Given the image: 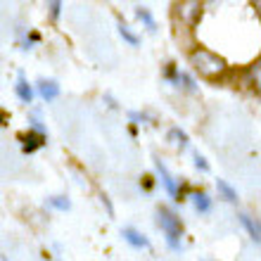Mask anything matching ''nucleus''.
<instances>
[{
  "mask_svg": "<svg viewBox=\"0 0 261 261\" xmlns=\"http://www.w3.org/2000/svg\"><path fill=\"white\" fill-rule=\"evenodd\" d=\"M190 62H193V67L197 69V74L206 76V79L221 76L228 69V64H226L223 57H219L216 53H212V50H206V48L193 50V53H190Z\"/></svg>",
  "mask_w": 261,
  "mask_h": 261,
  "instance_id": "obj_1",
  "label": "nucleus"
},
{
  "mask_svg": "<svg viewBox=\"0 0 261 261\" xmlns=\"http://www.w3.org/2000/svg\"><path fill=\"white\" fill-rule=\"evenodd\" d=\"M157 223H159V228L164 230V238H166V242H169V247L178 252L180 238H183V223H180V219L173 212H169L166 206H159Z\"/></svg>",
  "mask_w": 261,
  "mask_h": 261,
  "instance_id": "obj_2",
  "label": "nucleus"
},
{
  "mask_svg": "<svg viewBox=\"0 0 261 261\" xmlns=\"http://www.w3.org/2000/svg\"><path fill=\"white\" fill-rule=\"evenodd\" d=\"M45 138H48V136H45V130H43L38 124H34V128L29 130L27 136H19V140H21V150L27 152V154H31V152H36L38 147H43V145L48 143Z\"/></svg>",
  "mask_w": 261,
  "mask_h": 261,
  "instance_id": "obj_3",
  "label": "nucleus"
},
{
  "mask_svg": "<svg viewBox=\"0 0 261 261\" xmlns=\"http://www.w3.org/2000/svg\"><path fill=\"white\" fill-rule=\"evenodd\" d=\"M238 221H240L242 228L247 230V235L252 238V242H254V245H259V242H261V223H259V221H256L254 216L245 214V212L238 214Z\"/></svg>",
  "mask_w": 261,
  "mask_h": 261,
  "instance_id": "obj_4",
  "label": "nucleus"
},
{
  "mask_svg": "<svg viewBox=\"0 0 261 261\" xmlns=\"http://www.w3.org/2000/svg\"><path fill=\"white\" fill-rule=\"evenodd\" d=\"M121 238L128 242L130 247H136V249H147L150 247V238L143 235L140 230H136V228H121Z\"/></svg>",
  "mask_w": 261,
  "mask_h": 261,
  "instance_id": "obj_5",
  "label": "nucleus"
},
{
  "mask_svg": "<svg viewBox=\"0 0 261 261\" xmlns=\"http://www.w3.org/2000/svg\"><path fill=\"white\" fill-rule=\"evenodd\" d=\"M154 169H157V176H159V180H162V186L166 188V193L171 195L173 199H176V193H178V186H176V180H173V176L169 173V169L164 166V162H154Z\"/></svg>",
  "mask_w": 261,
  "mask_h": 261,
  "instance_id": "obj_6",
  "label": "nucleus"
},
{
  "mask_svg": "<svg viewBox=\"0 0 261 261\" xmlns=\"http://www.w3.org/2000/svg\"><path fill=\"white\" fill-rule=\"evenodd\" d=\"M38 95L45 100V102H53L60 97V83L53 81V79H41L38 81Z\"/></svg>",
  "mask_w": 261,
  "mask_h": 261,
  "instance_id": "obj_7",
  "label": "nucleus"
},
{
  "mask_svg": "<svg viewBox=\"0 0 261 261\" xmlns=\"http://www.w3.org/2000/svg\"><path fill=\"white\" fill-rule=\"evenodd\" d=\"M190 199H193V206L197 214H209L212 212V197L204 193V190H195L193 195H190Z\"/></svg>",
  "mask_w": 261,
  "mask_h": 261,
  "instance_id": "obj_8",
  "label": "nucleus"
},
{
  "mask_svg": "<svg viewBox=\"0 0 261 261\" xmlns=\"http://www.w3.org/2000/svg\"><path fill=\"white\" fill-rule=\"evenodd\" d=\"M14 93H17V97H19L24 105L34 102V88H31V83H29L27 79H19V81L14 83Z\"/></svg>",
  "mask_w": 261,
  "mask_h": 261,
  "instance_id": "obj_9",
  "label": "nucleus"
},
{
  "mask_svg": "<svg viewBox=\"0 0 261 261\" xmlns=\"http://www.w3.org/2000/svg\"><path fill=\"white\" fill-rule=\"evenodd\" d=\"M216 190H219V195L226 202H230V204H235L238 202V190H235L230 183H228L226 178H216Z\"/></svg>",
  "mask_w": 261,
  "mask_h": 261,
  "instance_id": "obj_10",
  "label": "nucleus"
},
{
  "mask_svg": "<svg viewBox=\"0 0 261 261\" xmlns=\"http://www.w3.org/2000/svg\"><path fill=\"white\" fill-rule=\"evenodd\" d=\"M119 36L124 38L128 45H133V48H140V36L133 34V29L126 24V21H119Z\"/></svg>",
  "mask_w": 261,
  "mask_h": 261,
  "instance_id": "obj_11",
  "label": "nucleus"
},
{
  "mask_svg": "<svg viewBox=\"0 0 261 261\" xmlns=\"http://www.w3.org/2000/svg\"><path fill=\"white\" fill-rule=\"evenodd\" d=\"M169 140H171V143H176V145H178L180 150L190 145V138H188V133H186V130H183V128H176V126H173V128H169Z\"/></svg>",
  "mask_w": 261,
  "mask_h": 261,
  "instance_id": "obj_12",
  "label": "nucleus"
},
{
  "mask_svg": "<svg viewBox=\"0 0 261 261\" xmlns=\"http://www.w3.org/2000/svg\"><path fill=\"white\" fill-rule=\"evenodd\" d=\"M136 14H138V19L145 21V27H147V31H150V34H154V31H157V21H154V17H152V12L147 10V7H136Z\"/></svg>",
  "mask_w": 261,
  "mask_h": 261,
  "instance_id": "obj_13",
  "label": "nucleus"
},
{
  "mask_svg": "<svg viewBox=\"0 0 261 261\" xmlns=\"http://www.w3.org/2000/svg\"><path fill=\"white\" fill-rule=\"evenodd\" d=\"M48 204L53 209H57V212H69L71 209V199L67 195H53V197H48Z\"/></svg>",
  "mask_w": 261,
  "mask_h": 261,
  "instance_id": "obj_14",
  "label": "nucleus"
},
{
  "mask_svg": "<svg viewBox=\"0 0 261 261\" xmlns=\"http://www.w3.org/2000/svg\"><path fill=\"white\" fill-rule=\"evenodd\" d=\"M178 86H183V88H188L190 90V93H195V90H197V83H195V79L190 74H183V71H180V76H178Z\"/></svg>",
  "mask_w": 261,
  "mask_h": 261,
  "instance_id": "obj_15",
  "label": "nucleus"
},
{
  "mask_svg": "<svg viewBox=\"0 0 261 261\" xmlns=\"http://www.w3.org/2000/svg\"><path fill=\"white\" fill-rule=\"evenodd\" d=\"M245 83H247V86H254V88H256V83H259V62H256L254 67H249Z\"/></svg>",
  "mask_w": 261,
  "mask_h": 261,
  "instance_id": "obj_16",
  "label": "nucleus"
},
{
  "mask_svg": "<svg viewBox=\"0 0 261 261\" xmlns=\"http://www.w3.org/2000/svg\"><path fill=\"white\" fill-rule=\"evenodd\" d=\"M195 169H197V171H202V173L209 171V162H206L204 154H199V152H195Z\"/></svg>",
  "mask_w": 261,
  "mask_h": 261,
  "instance_id": "obj_17",
  "label": "nucleus"
},
{
  "mask_svg": "<svg viewBox=\"0 0 261 261\" xmlns=\"http://www.w3.org/2000/svg\"><path fill=\"white\" fill-rule=\"evenodd\" d=\"M164 76H166V79H169L171 83H176V86H178V76H180V71H178L176 67H173V64H169V67L164 69Z\"/></svg>",
  "mask_w": 261,
  "mask_h": 261,
  "instance_id": "obj_18",
  "label": "nucleus"
},
{
  "mask_svg": "<svg viewBox=\"0 0 261 261\" xmlns=\"http://www.w3.org/2000/svg\"><path fill=\"white\" fill-rule=\"evenodd\" d=\"M48 7H50V17H53V19H60V12H62V3H60V0H53Z\"/></svg>",
  "mask_w": 261,
  "mask_h": 261,
  "instance_id": "obj_19",
  "label": "nucleus"
},
{
  "mask_svg": "<svg viewBox=\"0 0 261 261\" xmlns=\"http://www.w3.org/2000/svg\"><path fill=\"white\" fill-rule=\"evenodd\" d=\"M128 119L133 124H143L145 119H147V114H143V112H128Z\"/></svg>",
  "mask_w": 261,
  "mask_h": 261,
  "instance_id": "obj_20",
  "label": "nucleus"
},
{
  "mask_svg": "<svg viewBox=\"0 0 261 261\" xmlns=\"http://www.w3.org/2000/svg\"><path fill=\"white\" fill-rule=\"evenodd\" d=\"M100 202H102V204H105V209H107V214H110V216H114V206H112L110 197H107V195H100Z\"/></svg>",
  "mask_w": 261,
  "mask_h": 261,
  "instance_id": "obj_21",
  "label": "nucleus"
},
{
  "mask_svg": "<svg viewBox=\"0 0 261 261\" xmlns=\"http://www.w3.org/2000/svg\"><path fill=\"white\" fill-rule=\"evenodd\" d=\"M143 188L145 190H150L152 188V176H143Z\"/></svg>",
  "mask_w": 261,
  "mask_h": 261,
  "instance_id": "obj_22",
  "label": "nucleus"
},
{
  "mask_svg": "<svg viewBox=\"0 0 261 261\" xmlns=\"http://www.w3.org/2000/svg\"><path fill=\"white\" fill-rule=\"evenodd\" d=\"M7 119H10V117H7V112H3V110H0V126H3V124H7Z\"/></svg>",
  "mask_w": 261,
  "mask_h": 261,
  "instance_id": "obj_23",
  "label": "nucleus"
}]
</instances>
